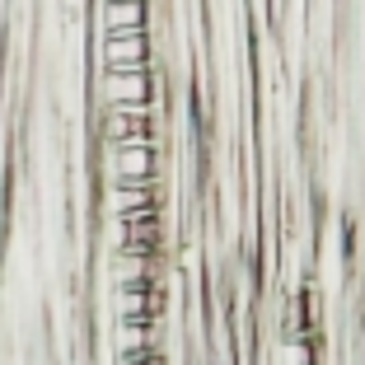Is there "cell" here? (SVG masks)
I'll return each mask as SVG.
<instances>
[{
    "label": "cell",
    "mask_w": 365,
    "mask_h": 365,
    "mask_svg": "<svg viewBox=\"0 0 365 365\" xmlns=\"http://www.w3.org/2000/svg\"><path fill=\"white\" fill-rule=\"evenodd\" d=\"M103 145H155V108H103Z\"/></svg>",
    "instance_id": "cell-1"
},
{
    "label": "cell",
    "mask_w": 365,
    "mask_h": 365,
    "mask_svg": "<svg viewBox=\"0 0 365 365\" xmlns=\"http://www.w3.org/2000/svg\"><path fill=\"white\" fill-rule=\"evenodd\" d=\"M98 98L103 108H155V76L150 71H103Z\"/></svg>",
    "instance_id": "cell-2"
},
{
    "label": "cell",
    "mask_w": 365,
    "mask_h": 365,
    "mask_svg": "<svg viewBox=\"0 0 365 365\" xmlns=\"http://www.w3.org/2000/svg\"><path fill=\"white\" fill-rule=\"evenodd\" d=\"M103 71H150V29L140 33H103Z\"/></svg>",
    "instance_id": "cell-3"
},
{
    "label": "cell",
    "mask_w": 365,
    "mask_h": 365,
    "mask_svg": "<svg viewBox=\"0 0 365 365\" xmlns=\"http://www.w3.org/2000/svg\"><path fill=\"white\" fill-rule=\"evenodd\" d=\"M108 173L113 182H160V155L155 145H108Z\"/></svg>",
    "instance_id": "cell-4"
},
{
    "label": "cell",
    "mask_w": 365,
    "mask_h": 365,
    "mask_svg": "<svg viewBox=\"0 0 365 365\" xmlns=\"http://www.w3.org/2000/svg\"><path fill=\"white\" fill-rule=\"evenodd\" d=\"M98 24H103V33H140L150 24V5L145 0H103Z\"/></svg>",
    "instance_id": "cell-5"
},
{
    "label": "cell",
    "mask_w": 365,
    "mask_h": 365,
    "mask_svg": "<svg viewBox=\"0 0 365 365\" xmlns=\"http://www.w3.org/2000/svg\"><path fill=\"white\" fill-rule=\"evenodd\" d=\"M118 365H164V356L150 346V351H127V356H118Z\"/></svg>",
    "instance_id": "cell-6"
}]
</instances>
